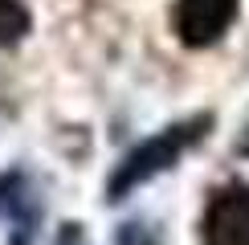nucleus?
Listing matches in <instances>:
<instances>
[{
    "instance_id": "nucleus-1",
    "label": "nucleus",
    "mask_w": 249,
    "mask_h": 245,
    "mask_svg": "<svg viewBox=\"0 0 249 245\" xmlns=\"http://www.w3.org/2000/svg\"><path fill=\"white\" fill-rule=\"evenodd\" d=\"M209 131H213V115H188V119L172 122V127L155 131V135L143 139L139 147H131L127 156H123V163L110 172V180H107V200H127L131 192L143 188L147 180L172 172L176 163L184 159V151H192Z\"/></svg>"
},
{
    "instance_id": "nucleus-6",
    "label": "nucleus",
    "mask_w": 249,
    "mask_h": 245,
    "mask_svg": "<svg viewBox=\"0 0 249 245\" xmlns=\"http://www.w3.org/2000/svg\"><path fill=\"white\" fill-rule=\"evenodd\" d=\"M119 245H163V237L151 221H127L119 225Z\"/></svg>"
},
{
    "instance_id": "nucleus-3",
    "label": "nucleus",
    "mask_w": 249,
    "mask_h": 245,
    "mask_svg": "<svg viewBox=\"0 0 249 245\" xmlns=\"http://www.w3.org/2000/svg\"><path fill=\"white\" fill-rule=\"evenodd\" d=\"M204 245H249V184H221L200 225Z\"/></svg>"
},
{
    "instance_id": "nucleus-4",
    "label": "nucleus",
    "mask_w": 249,
    "mask_h": 245,
    "mask_svg": "<svg viewBox=\"0 0 249 245\" xmlns=\"http://www.w3.org/2000/svg\"><path fill=\"white\" fill-rule=\"evenodd\" d=\"M41 217L33 192H29V180L20 172H8L0 176V221H13V233H17V245H29L33 241V225Z\"/></svg>"
},
{
    "instance_id": "nucleus-2",
    "label": "nucleus",
    "mask_w": 249,
    "mask_h": 245,
    "mask_svg": "<svg viewBox=\"0 0 249 245\" xmlns=\"http://www.w3.org/2000/svg\"><path fill=\"white\" fill-rule=\"evenodd\" d=\"M241 0H176L172 8V29L180 45L188 49H209L233 29Z\"/></svg>"
},
{
    "instance_id": "nucleus-7",
    "label": "nucleus",
    "mask_w": 249,
    "mask_h": 245,
    "mask_svg": "<svg viewBox=\"0 0 249 245\" xmlns=\"http://www.w3.org/2000/svg\"><path fill=\"white\" fill-rule=\"evenodd\" d=\"M53 245H90V241H86V233H82V225H61Z\"/></svg>"
},
{
    "instance_id": "nucleus-5",
    "label": "nucleus",
    "mask_w": 249,
    "mask_h": 245,
    "mask_svg": "<svg viewBox=\"0 0 249 245\" xmlns=\"http://www.w3.org/2000/svg\"><path fill=\"white\" fill-rule=\"evenodd\" d=\"M29 29H33V17H29L25 0H0V49L25 41Z\"/></svg>"
}]
</instances>
